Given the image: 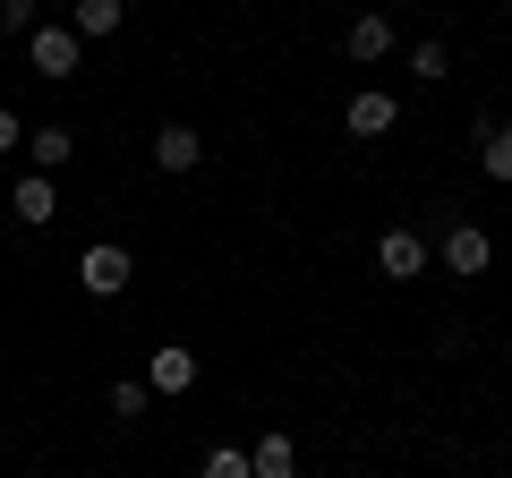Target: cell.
I'll return each instance as SVG.
<instances>
[{"label": "cell", "mask_w": 512, "mask_h": 478, "mask_svg": "<svg viewBox=\"0 0 512 478\" xmlns=\"http://www.w3.org/2000/svg\"><path fill=\"white\" fill-rule=\"evenodd\" d=\"M43 26V0H0V35H35Z\"/></svg>", "instance_id": "15"}, {"label": "cell", "mask_w": 512, "mask_h": 478, "mask_svg": "<svg viewBox=\"0 0 512 478\" xmlns=\"http://www.w3.org/2000/svg\"><path fill=\"white\" fill-rule=\"evenodd\" d=\"M248 478H299V453H291L282 427H265V436L248 444Z\"/></svg>", "instance_id": "9"}, {"label": "cell", "mask_w": 512, "mask_h": 478, "mask_svg": "<svg viewBox=\"0 0 512 478\" xmlns=\"http://www.w3.org/2000/svg\"><path fill=\"white\" fill-rule=\"evenodd\" d=\"M197 163H205V137L188 120H163L154 129V171H197Z\"/></svg>", "instance_id": "4"}, {"label": "cell", "mask_w": 512, "mask_h": 478, "mask_svg": "<svg viewBox=\"0 0 512 478\" xmlns=\"http://www.w3.org/2000/svg\"><path fill=\"white\" fill-rule=\"evenodd\" d=\"M205 478H248V453H239V444H214V453H205Z\"/></svg>", "instance_id": "17"}, {"label": "cell", "mask_w": 512, "mask_h": 478, "mask_svg": "<svg viewBox=\"0 0 512 478\" xmlns=\"http://www.w3.org/2000/svg\"><path fill=\"white\" fill-rule=\"evenodd\" d=\"M120 18H128L120 0H69V35H77V43H103V35H120Z\"/></svg>", "instance_id": "11"}, {"label": "cell", "mask_w": 512, "mask_h": 478, "mask_svg": "<svg viewBox=\"0 0 512 478\" xmlns=\"http://www.w3.org/2000/svg\"><path fill=\"white\" fill-rule=\"evenodd\" d=\"M197 385V350L188 342H154V385L146 393H188Z\"/></svg>", "instance_id": "8"}, {"label": "cell", "mask_w": 512, "mask_h": 478, "mask_svg": "<svg viewBox=\"0 0 512 478\" xmlns=\"http://www.w3.org/2000/svg\"><path fill=\"white\" fill-rule=\"evenodd\" d=\"M487 265H495V239L478 231V222L444 231V274H487Z\"/></svg>", "instance_id": "6"}, {"label": "cell", "mask_w": 512, "mask_h": 478, "mask_svg": "<svg viewBox=\"0 0 512 478\" xmlns=\"http://www.w3.org/2000/svg\"><path fill=\"white\" fill-rule=\"evenodd\" d=\"M18 146H26V129H18V111L0 103V154H18Z\"/></svg>", "instance_id": "18"}, {"label": "cell", "mask_w": 512, "mask_h": 478, "mask_svg": "<svg viewBox=\"0 0 512 478\" xmlns=\"http://www.w3.org/2000/svg\"><path fill=\"white\" fill-rule=\"evenodd\" d=\"M77 282H86V299H120L128 291V248H86V257H77Z\"/></svg>", "instance_id": "2"}, {"label": "cell", "mask_w": 512, "mask_h": 478, "mask_svg": "<svg viewBox=\"0 0 512 478\" xmlns=\"http://www.w3.org/2000/svg\"><path fill=\"white\" fill-rule=\"evenodd\" d=\"M444 69H453V52H444L436 35H427V43H410V77H444Z\"/></svg>", "instance_id": "16"}, {"label": "cell", "mask_w": 512, "mask_h": 478, "mask_svg": "<svg viewBox=\"0 0 512 478\" xmlns=\"http://www.w3.org/2000/svg\"><path fill=\"white\" fill-rule=\"evenodd\" d=\"M478 171H487L495 188H512V129H487V137H478Z\"/></svg>", "instance_id": "13"}, {"label": "cell", "mask_w": 512, "mask_h": 478, "mask_svg": "<svg viewBox=\"0 0 512 478\" xmlns=\"http://www.w3.org/2000/svg\"><path fill=\"white\" fill-rule=\"evenodd\" d=\"M342 52L359 60V69H376V60H393V26H384L376 9H359V18H350V35H342Z\"/></svg>", "instance_id": "7"}, {"label": "cell", "mask_w": 512, "mask_h": 478, "mask_svg": "<svg viewBox=\"0 0 512 478\" xmlns=\"http://www.w3.org/2000/svg\"><path fill=\"white\" fill-rule=\"evenodd\" d=\"M26 163L52 180L60 163H77V129H60V120H52V129H26Z\"/></svg>", "instance_id": "10"}, {"label": "cell", "mask_w": 512, "mask_h": 478, "mask_svg": "<svg viewBox=\"0 0 512 478\" xmlns=\"http://www.w3.org/2000/svg\"><path fill=\"white\" fill-rule=\"evenodd\" d=\"M154 410V393L137 385V376H120V385H111V419H146Z\"/></svg>", "instance_id": "14"}, {"label": "cell", "mask_w": 512, "mask_h": 478, "mask_svg": "<svg viewBox=\"0 0 512 478\" xmlns=\"http://www.w3.org/2000/svg\"><path fill=\"white\" fill-rule=\"evenodd\" d=\"M9 205H18V222H35V231H43V222L60 214V188L43 180V171H26V180H18V197H9Z\"/></svg>", "instance_id": "12"}, {"label": "cell", "mask_w": 512, "mask_h": 478, "mask_svg": "<svg viewBox=\"0 0 512 478\" xmlns=\"http://www.w3.org/2000/svg\"><path fill=\"white\" fill-rule=\"evenodd\" d=\"M376 274H384V282H419V274H427V239H419V231H384V239H376Z\"/></svg>", "instance_id": "3"}, {"label": "cell", "mask_w": 512, "mask_h": 478, "mask_svg": "<svg viewBox=\"0 0 512 478\" xmlns=\"http://www.w3.org/2000/svg\"><path fill=\"white\" fill-rule=\"evenodd\" d=\"M393 120H402V103H393V94H376V86H359V94H350V111H342L350 137H384Z\"/></svg>", "instance_id": "5"}, {"label": "cell", "mask_w": 512, "mask_h": 478, "mask_svg": "<svg viewBox=\"0 0 512 478\" xmlns=\"http://www.w3.org/2000/svg\"><path fill=\"white\" fill-rule=\"evenodd\" d=\"M77 60H86V43H77L69 26H35V35H26V69L52 77V86H60V77H77Z\"/></svg>", "instance_id": "1"}]
</instances>
